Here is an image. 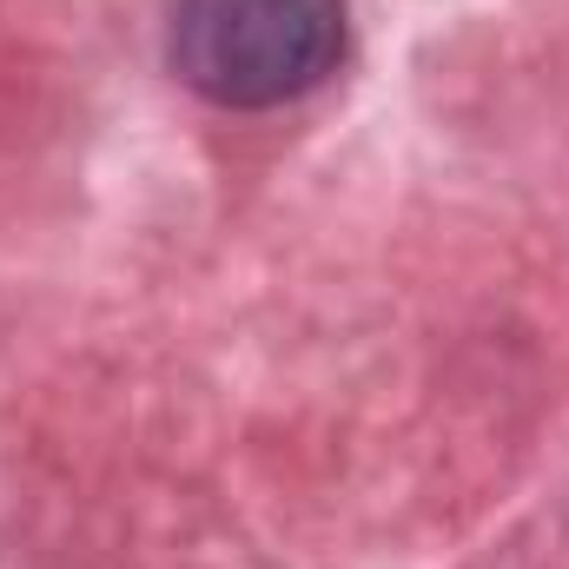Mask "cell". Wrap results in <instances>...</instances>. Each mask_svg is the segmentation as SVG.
<instances>
[{
    "mask_svg": "<svg viewBox=\"0 0 569 569\" xmlns=\"http://www.w3.org/2000/svg\"><path fill=\"white\" fill-rule=\"evenodd\" d=\"M166 60L212 107H284L338 73L345 0H172Z\"/></svg>",
    "mask_w": 569,
    "mask_h": 569,
    "instance_id": "1",
    "label": "cell"
}]
</instances>
